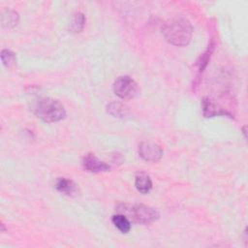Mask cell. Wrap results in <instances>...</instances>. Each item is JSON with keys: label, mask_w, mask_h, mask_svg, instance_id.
Here are the masks:
<instances>
[{"label": "cell", "mask_w": 248, "mask_h": 248, "mask_svg": "<svg viewBox=\"0 0 248 248\" xmlns=\"http://www.w3.org/2000/svg\"><path fill=\"white\" fill-rule=\"evenodd\" d=\"M107 111L114 116V117H119V118H124L128 115L129 110L128 108L123 105L122 103L119 102H111L107 106Z\"/></svg>", "instance_id": "8fae6325"}, {"label": "cell", "mask_w": 248, "mask_h": 248, "mask_svg": "<svg viewBox=\"0 0 248 248\" xmlns=\"http://www.w3.org/2000/svg\"><path fill=\"white\" fill-rule=\"evenodd\" d=\"M111 221L113 225L123 233H127L131 230V223L128 218L123 214L113 215Z\"/></svg>", "instance_id": "7c38bea8"}, {"label": "cell", "mask_w": 248, "mask_h": 248, "mask_svg": "<svg viewBox=\"0 0 248 248\" xmlns=\"http://www.w3.org/2000/svg\"><path fill=\"white\" fill-rule=\"evenodd\" d=\"M139 154L146 162H157L163 156L162 148L152 141H142L139 145Z\"/></svg>", "instance_id": "5b68a950"}, {"label": "cell", "mask_w": 248, "mask_h": 248, "mask_svg": "<svg viewBox=\"0 0 248 248\" xmlns=\"http://www.w3.org/2000/svg\"><path fill=\"white\" fill-rule=\"evenodd\" d=\"M128 215L137 223L140 224H149L156 221L159 218V212L150 206L144 204H134L124 209Z\"/></svg>", "instance_id": "277c9868"}, {"label": "cell", "mask_w": 248, "mask_h": 248, "mask_svg": "<svg viewBox=\"0 0 248 248\" xmlns=\"http://www.w3.org/2000/svg\"><path fill=\"white\" fill-rule=\"evenodd\" d=\"M85 24V16L83 14L81 13H77L71 22V26H70V30L73 33H79Z\"/></svg>", "instance_id": "4fadbf2b"}, {"label": "cell", "mask_w": 248, "mask_h": 248, "mask_svg": "<svg viewBox=\"0 0 248 248\" xmlns=\"http://www.w3.org/2000/svg\"><path fill=\"white\" fill-rule=\"evenodd\" d=\"M1 60L7 68H13L16 64V57L10 49H3L1 51Z\"/></svg>", "instance_id": "5bb4252c"}, {"label": "cell", "mask_w": 248, "mask_h": 248, "mask_svg": "<svg viewBox=\"0 0 248 248\" xmlns=\"http://www.w3.org/2000/svg\"><path fill=\"white\" fill-rule=\"evenodd\" d=\"M18 22V14L13 10H6L1 16V24L4 28H14Z\"/></svg>", "instance_id": "30bf717a"}, {"label": "cell", "mask_w": 248, "mask_h": 248, "mask_svg": "<svg viewBox=\"0 0 248 248\" xmlns=\"http://www.w3.org/2000/svg\"><path fill=\"white\" fill-rule=\"evenodd\" d=\"M35 114L45 122H58L65 118L66 109L58 100L44 98L36 104Z\"/></svg>", "instance_id": "7a4b0ae2"}, {"label": "cell", "mask_w": 248, "mask_h": 248, "mask_svg": "<svg viewBox=\"0 0 248 248\" xmlns=\"http://www.w3.org/2000/svg\"><path fill=\"white\" fill-rule=\"evenodd\" d=\"M212 49H213V46L210 45V46L205 50V52L200 57V60L198 61V66H199V73H202V71L204 70V68L206 67L207 65V62L210 58V55L212 53Z\"/></svg>", "instance_id": "9a60e30c"}, {"label": "cell", "mask_w": 248, "mask_h": 248, "mask_svg": "<svg viewBox=\"0 0 248 248\" xmlns=\"http://www.w3.org/2000/svg\"><path fill=\"white\" fill-rule=\"evenodd\" d=\"M112 89L115 95L123 100L133 99L140 92L138 83L128 76H123L116 78L113 82Z\"/></svg>", "instance_id": "3957f363"}, {"label": "cell", "mask_w": 248, "mask_h": 248, "mask_svg": "<svg viewBox=\"0 0 248 248\" xmlns=\"http://www.w3.org/2000/svg\"><path fill=\"white\" fill-rule=\"evenodd\" d=\"M202 111H203V115L205 117H212V116H216V115H230L231 114L224 110L223 108H219L218 106H216L215 104H213L210 100L208 99H203L202 101Z\"/></svg>", "instance_id": "ba28073f"}, {"label": "cell", "mask_w": 248, "mask_h": 248, "mask_svg": "<svg viewBox=\"0 0 248 248\" xmlns=\"http://www.w3.org/2000/svg\"><path fill=\"white\" fill-rule=\"evenodd\" d=\"M163 34L166 40L171 45L184 46L191 41L192 26L187 19L175 17L164 24Z\"/></svg>", "instance_id": "6da1fadb"}, {"label": "cell", "mask_w": 248, "mask_h": 248, "mask_svg": "<svg viewBox=\"0 0 248 248\" xmlns=\"http://www.w3.org/2000/svg\"><path fill=\"white\" fill-rule=\"evenodd\" d=\"M135 185L137 190L141 194H147L152 189V181L149 175L143 172L137 174L135 179Z\"/></svg>", "instance_id": "9c48e42d"}, {"label": "cell", "mask_w": 248, "mask_h": 248, "mask_svg": "<svg viewBox=\"0 0 248 248\" xmlns=\"http://www.w3.org/2000/svg\"><path fill=\"white\" fill-rule=\"evenodd\" d=\"M82 167L90 172H104L109 170L110 167L103 161H100L94 154L88 153L82 158Z\"/></svg>", "instance_id": "8992f818"}, {"label": "cell", "mask_w": 248, "mask_h": 248, "mask_svg": "<svg viewBox=\"0 0 248 248\" xmlns=\"http://www.w3.org/2000/svg\"><path fill=\"white\" fill-rule=\"evenodd\" d=\"M55 188L57 189V191H59L60 193H63L67 196H74L78 193L77 184L73 180L67 179V178H64V177L59 178L56 181Z\"/></svg>", "instance_id": "52a82bcc"}]
</instances>
